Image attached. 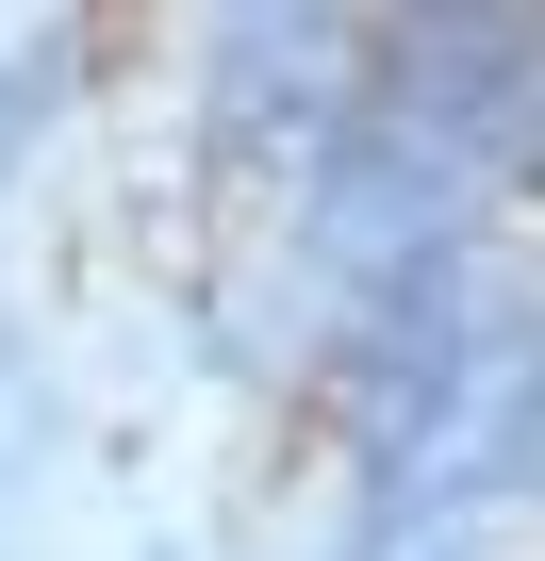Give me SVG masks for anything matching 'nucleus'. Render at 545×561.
Returning <instances> with one entry per match:
<instances>
[{
  "mask_svg": "<svg viewBox=\"0 0 545 561\" xmlns=\"http://www.w3.org/2000/svg\"><path fill=\"white\" fill-rule=\"evenodd\" d=\"M315 67H331V0H215V83H231V116H282Z\"/></svg>",
  "mask_w": 545,
  "mask_h": 561,
  "instance_id": "1",
  "label": "nucleus"
}]
</instances>
